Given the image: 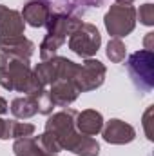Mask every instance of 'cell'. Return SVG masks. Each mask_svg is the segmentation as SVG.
Here are the masks:
<instances>
[{"label":"cell","mask_w":154,"mask_h":156,"mask_svg":"<svg viewBox=\"0 0 154 156\" xmlns=\"http://www.w3.org/2000/svg\"><path fill=\"white\" fill-rule=\"evenodd\" d=\"M0 85L5 91L26 93L35 98L45 91V87L35 76L27 58L15 56L2 49H0Z\"/></svg>","instance_id":"6da1fadb"},{"label":"cell","mask_w":154,"mask_h":156,"mask_svg":"<svg viewBox=\"0 0 154 156\" xmlns=\"http://www.w3.org/2000/svg\"><path fill=\"white\" fill-rule=\"evenodd\" d=\"M76 111L75 109H64L60 113L49 115L45 122V131L44 134H40L38 145L42 149H45L47 153H60V151H71L73 144L76 142L80 133L75 127V120H76Z\"/></svg>","instance_id":"7a4b0ae2"},{"label":"cell","mask_w":154,"mask_h":156,"mask_svg":"<svg viewBox=\"0 0 154 156\" xmlns=\"http://www.w3.org/2000/svg\"><path fill=\"white\" fill-rule=\"evenodd\" d=\"M82 24L78 16L67 15V13H51L47 22V33L40 44V58L49 60L56 56V51L65 44L67 37Z\"/></svg>","instance_id":"3957f363"},{"label":"cell","mask_w":154,"mask_h":156,"mask_svg":"<svg viewBox=\"0 0 154 156\" xmlns=\"http://www.w3.org/2000/svg\"><path fill=\"white\" fill-rule=\"evenodd\" d=\"M127 73L140 93H151L154 87V55L152 51H136L127 58Z\"/></svg>","instance_id":"277c9868"},{"label":"cell","mask_w":154,"mask_h":156,"mask_svg":"<svg viewBox=\"0 0 154 156\" xmlns=\"http://www.w3.org/2000/svg\"><path fill=\"white\" fill-rule=\"evenodd\" d=\"M78 71V64H75L69 58L64 56H53L49 60H42L38 66L33 69L38 82L47 87L56 80H75V75Z\"/></svg>","instance_id":"5b68a950"},{"label":"cell","mask_w":154,"mask_h":156,"mask_svg":"<svg viewBox=\"0 0 154 156\" xmlns=\"http://www.w3.org/2000/svg\"><path fill=\"white\" fill-rule=\"evenodd\" d=\"M105 29L113 38L127 37L136 27V9L131 4H114L105 13Z\"/></svg>","instance_id":"8992f818"},{"label":"cell","mask_w":154,"mask_h":156,"mask_svg":"<svg viewBox=\"0 0 154 156\" xmlns=\"http://www.w3.org/2000/svg\"><path fill=\"white\" fill-rule=\"evenodd\" d=\"M67 45L78 56L93 58L96 55V51L100 49V45H102V35L96 29V26H93L89 22H82L76 29L69 35Z\"/></svg>","instance_id":"52a82bcc"},{"label":"cell","mask_w":154,"mask_h":156,"mask_svg":"<svg viewBox=\"0 0 154 156\" xmlns=\"http://www.w3.org/2000/svg\"><path fill=\"white\" fill-rule=\"evenodd\" d=\"M105 75H107V69L100 60L85 58V62L78 66V71L73 82L76 85L78 93H89V91L102 87V83L105 82Z\"/></svg>","instance_id":"ba28073f"},{"label":"cell","mask_w":154,"mask_h":156,"mask_svg":"<svg viewBox=\"0 0 154 156\" xmlns=\"http://www.w3.org/2000/svg\"><path fill=\"white\" fill-rule=\"evenodd\" d=\"M53 9L47 0H27L22 9V18L31 27H45Z\"/></svg>","instance_id":"9c48e42d"},{"label":"cell","mask_w":154,"mask_h":156,"mask_svg":"<svg viewBox=\"0 0 154 156\" xmlns=\"http://www.w3.org/2000/svg\"><path fill=\"white\" fill-rule=\"evenodd\" d=\"M103 133V140L107 144H114V145H123V144H131L136 138V131L131 123H125L123 120L113 118L111 122H107V125L102 129Z\"/></svg>","instance_id":"30bf717a"},{"label":"cell","mask_w":154,"mask_h":156,"mask_svg":"<svg viewBox=\"0 0 154 156\" xmlns=\"http://www.w3.org/2000/svg\"><path fill=\"white\" fill-rule=\"evenodd\" d=\"M24 27H26V22L22 15L15 9H7L0 20V45L9 40L24 37Z\"/></svg>","instance_id":"8fae6325"},{"label":"cell","mask_w":154,"mask_h":156,"mask_svg":"<svg viewBox=\"0 0 154 156\" xmlns=\"http://www.w3.org/2000/svg\"><path fill=\"white\" fill-rule=\"evenodd\" d=\"M47 93H49L54 107H69L80 94L73 80H56L49 85Z\"/></svg>","instance_id":"7c38bea8"},{"label":"cell","mask_w":154,"mask_h":156,"mask_svg":"<svg viewBox=\"0 0 154 156\" xmlns=\"http://www.w3.org/2000/svg\"><path fill=\"white\" fill-rule=\"evenodd\" d=\"M75 127L80 134L94 136L103 129V116H102V113H98L94 109H85L76 115Z\"/></svg>","instance_id":"4fadbf2b"},{"label":"cell","mask_w":154,"mask_h":156,"mask_svg":"<svg viewBox=\"0 0 154 156\" xmlns=\"http://www.w3.org/2000/svg\"><path fill=\"white\" fill-rule=\"evenodd\" d=\"M51 5H56V13H67L78 16L82 13H85L89 7H100L103 4V0H47Z\"/></svg>","instance_id":"5bb4252c"},{"label":"cell","mask_w":154,"mask_h":156,"mask_svg":"<svg viewBox=\"0 0 154 156\" xmlns=\"http://www.w3.org/2000/svg\"><path fill=\"white\" fill-rule=\"evenodd\" d=\"M11 113L15 118H20V120H26V118H31L38 113V102L35 96H20V98H15L11 102Z\"/></svg>","instance_id":"9a60e30c"},{"label":"cell","mask_w":154,"mask_h":156,"mask_svg":"<svg viewBox=\"0 0 154 156\" xmlns=\"http://www.w3.org/2000/svg\"><path fill=\"white\" fill-rule=\"evenodd\" d=\"M0 49L5 51V53H11V55H15V56H20V58H27V60H29L31 55L35 53V44H33L31 40H27L26 37H18V38L9 40V42L2 44Z\"/></svg>","instance_id":"2e32d148"},{"label":"cell","mask_w":154,"mask_h":156,"mask_svg":"<svg viewBox=\"0 0 154 156\" xmlns=\"http://www.w3.org/2000/svg\"><path fill=\"white\" fill-rule=\"evenodd\" d=\"M71 153H75L78 156H98L100 154V145L93 136L80 134L71 147Z\"/></svg>","instance_id":"e0dca14e"},{"label":"cell","mask_w":154,"mask_h":156,"mask_svg":"<svg viewBox=\"0 0 154 156\" xmlns=\"http://www.w3.org/2000/svg\"><path fill=\"white\" fill-rule=\"evenodd\" d=\"M35 134V125L33 123H26V122H15V120H7V134L5 140L9 138H26V136H33Z\"/></svg>","instance_id":"ac0fdd59"},{"label":"cell","mask_w":154,"mask_h":156,"mask_svg":"<svg viewBox=\"0 0 154 156\" xmlns=\"http://www.w3.org/2000/svg\"><path fill=\"white\" fill-rule=\"evenodd\" d=\"M125 44L121 42L120 38H111L109 44H107V58L114 64H121L125 60Z\"/></svg>","instance_id":"d6986e66"},{"label":"cell","mask_w":154,"mask_h":156,"mask_svg":"<svg viewBox=\"0 0 154 156\" xmlns=\"http://www.w3.org/2000/svg\"><path fill=\"white\" fill-rule=\"evenodd\" d=\"M136 18H140V22L143 26H152L154 24V5L152 4L140 5V9L136 11Z\"/></svg>","instance_id":"ffe728a7"},{"label":"cell","mask_w":154,"mask_h":156,"mask_svg":"<svg viewBox=\"0 0 154 156\" xmlns=\"http://www.w3.org/2000/svg\"><path fill=\"white\" fill-rule=\"evenodd\" d=\"M37 102H38V113H40V115H47V116H49V115H53L54 104H53V100H51V96H49L47 89L37 96Z\"/></svg>","instance_id":"44dd1931"},{"label":"cell","mask_w":154,"mask_h":156,"mask_svg":"<svg viewBox=\"0 0 154 156\" xmlns=\"http://www.w3.org/2000/svg\"><path fill=\"white\" fill-rule=\"evenodd\" d=\"M151 116H152V107H149L147 111H145V115H143V127H145V134H147V138L149 140H152V129H151Z\"/></svg>","instance_id":"7402d4cb"},{"label":"cell","mask_w":154,"mask_h":156,"mask_svg":"<svg viewBox=\"0 0 154 156\" xmlns=\"http://www.w3.org/2000/svg\"><path fill=\"white\" fill-rule=\"evenodd\" d=\"M24 156H56V154H53V153H47L45 149H42L38 145V140H37V144H35V147L27 153V154H24Z\"/></svg>","instance_id":"603a6c76"},{"label":"cell","mask_w":154,"mask_h":156,"mask_svg":"<svg viewBox=\"0 0 154 156\" xmlns=\"http://www.w3.org/2000/svg\"><path fill=\"white\" fill-rule=\"evenodd\" d=\"M5 134H7V120L0 118V140H5Z\"/></svg>","instance_id":"cb8c5ba5"},{"label":"cell","mask_w":154,"mask_h":156,"mask_svg":"<svg viewBox=\"0 0 154 156\" xmlns=\"http://www.w3.org/2000/svg\"><path fill=\"white\" fill-rule=\"evenodd\" d=\"M152 38H154V33H149L147 38H145V51H152Z\"/></svg>","instance_id":"d4e9b609"},{"label":"cell","mask_w":154,"mask_h":156,"mask_svg":"<svg viewBox=\"0 0 154 156\" xmlns=\"http://www.w3.org/2000/svg\"><path fill=\"white\" fill-rule=\"evenodd\" d=\"M7 111H9V105H7V102L0 96V116H2V115H5Z\"/></svg>","instance_id":"484cf974"},{"label":"cell","mask_w":154,"mask_h":156,"mask_svg":"<svg viewBox=\"0 0 154 156\" xmlns=\"http://www.w3.org/2000/svg\"><path fill=\"white\" fill-rule=\"evenodd\" d=\"M134 0H116V4H132Z\"/></svg>","instance_id":"4316f807"}]
</instances>
